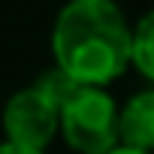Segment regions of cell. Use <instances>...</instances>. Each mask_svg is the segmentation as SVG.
Wrapping results in <instances>:
<instances>
[{"instance_id": "obj_5", "label": "cell", "mask_w": 154, "mask_h": 154, "mask_svg": "<svg viewBox=\"0 0 154 154\" xmlns=\"http://www.w3.org/2000/svg\"><path fill=\"white\" fill-rule=\"evenodd\" d=\"M130 66H136L145 79L154 85V9H148V12L133 24Z\"/></svg>"}, {"instance_id": "obj_1", "label": "cell", "mask_w": 154, "mask_h": 154, "mask_svg": "<svg viewBox=\"0 0 154 154\" xmlns=\"http://www.w3.org/2000/svg\"><path fill=\"white\" fill-rule=\"evenodd\" d=\"M133 24L112 0H72L51 27L54 66L82 88H106L130 66Z\"/></svg>"}, {"instance_id": "obj_2", "label": "cell", "mask_w": 154, "mask_h": 154, "mask_svg": "<svg viewBox=\"0 0 154 154\" xmlns=\"http://www.w3.org/2000/svg\"><path fill=\"white\" fill-rule=\"evenodd\" d=\"M57 133L75 154H109L118 148V103L106 88H79L63 109Z\"/></svg>"}, {"instance_id": "obj_7", "label": "cell", "mask_w": 154, "mask_h": 154, "mask_svg": "<svg viewBox=\"0 0 154 154\" xmlns=\"http://www.w3.org/2000/svg\"><path fill=\"white\" fill-rule=\"evenodd\" d=\"M0 154H45V151H30V148H18L9 142H0Z\"/></svg>"}, {"instance_id": "obj_6", "label": "cell", "mask_w": 154, "mask_h": 154, "mask_svg": "<svg viewBox=\"0 0 154 154\" xmlns=\"http://www.w3.org/2000/svg\"><path fill=\"white\" fill-rule=\"evenodd\" d=\"M33 85H36V88H39V91H42V94H45V97H48V100H51L57 109H63V106H66V103H69L75 94H79V88H82V85H75L66 72H60L57 66L45 69V72L39 75Z\"/></svg>"}, {"instance_id": "obj_8", "label": "cell", "mask_w": 154, "mask_h": 154, "mask_svg": "<svg viewBox=\"0 0 154 154\" xmlns=\"http://www.w3.org/2000/svg\"><path fill=\"white\" fill-rule=\"evenodd\" d=\"M109 154H142V151H133V148H124V145H118V148H112Z\"/></svg>"}, {"instance_id": "obj_3", "label": "cell", "mask_w": 154, "mask_h": 154, "mask_svg": "<svg viewBox=\"0 0 154 154\" xmlns=\"http://www.w3.org/2000/svg\"><path fill=\"white\" fill-rule=\"evenodd\" d=\"M57 124H60V109L36 85L15 91L3 106V133L9 145L45 151V145L57 136Z\"/></svg>"}, {"instance_id": "obj_4", "label": "cell", "mask_w": 154, "mask_h": 154, "mask_svg": "<svg viewBox=\"0 0 154 154\" xmlns=\"http://www.w3.org/2000/svg\"><path fill=\"white\" fill-rule=\"evenodd\" d=\"M118 142L124 148L154 154V88L136 91L118 106Z\"/></svg>"}]
</instances>
